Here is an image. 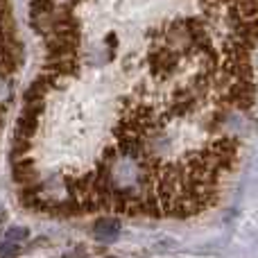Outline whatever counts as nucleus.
<instances>
[{"mask_svg": "<svg viewBox=\"0 0 258 258\" xmlns=\"http://www.w3.org/2000/svg\"><path fill=\"white\" fill-rule=\"evenodd\" d=\"M118 222L116 220H111V218H104V220H100L98 224H95V238L98 240H113V238L118 236Z\"/></svg>", "mask_w": 258, "mask_h": 258, "instance_id": "f257e3e1", "label": "nucleus"}]
</instances>
